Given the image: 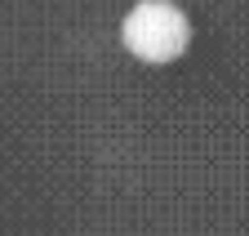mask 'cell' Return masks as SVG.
Masks as SVG:
<instances>
[{"instance_id":"1","label":"cell","mask_w":249,"mask_h":236,"mask_svg":"<svg viewBox=\"0 0 249 236\" xmlns=\"http://www.w3.org/2000/svg\"><path fill=\"white\" fill-rule=\"evenodd\" d=\"M120 40L142 63H174L187 49V40H192V22L169 0H142V5H134L124 14Z\"/></svg>"}]
</instances>
